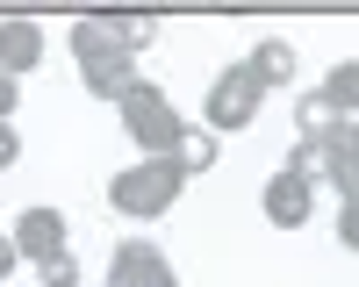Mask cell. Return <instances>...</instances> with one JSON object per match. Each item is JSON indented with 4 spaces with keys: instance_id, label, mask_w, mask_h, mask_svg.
I'll return each instance as SVG.
<instances>
[{
    "instance_id": "1",
    "label": "cell",
    "mask_w": 359,
    "mask_h": 287,
    "mask_svg": "<svg viewBox=\"0 0 359 287\" xmlns=\"http://www.w3.org/2000/svg\"><path fill=\"white\" fill-rule=\"evenodd\" d=\"M137 43H151V15H79L72 22V57H79L86 94L123 108L144 86L137 79Z\"/></svg>"
},
{
    "instance_id": "2",
    "label": "cell",
    "mask_w": 359,
    "mask_h": 287,
    "mask_svg": "<svg viewBox=\"0 0 359 287\" xmlns=\"http://www.w3.org/2000/svg\"><path fill=\"white\" fill-rule=\"evenodd\" d=\"M180 187H187V158H137V165H123L108 180V201L123 216H137V223H151V216H165L172 201H180Z\"/></svg>"
},
{
    "instance_id": "3",
    "label": "cell",
    "mask_w": 359,
    "mask_h": 287,
    "mask_svg": "<svg viewBox=\"0 0 359 287\" xmlns=\"http://www.w3.org/2000/svg\"><path fill=\"white\" fill-rule=\"evenodd\" d=\"M123 130H130V144H144V158H172L180 144L194 136L187 122H180V108L165 101V86H151V79L123 101Z\"/></svg>"
},
{
    "instance_id": "4",
    "label": "cell",
    "mask_w": 359,
    "mask_h": 287,
    "mask_svg": "<svg viewBox=\"0 0 359 287\" xmlns=\"http://www.w3.org/2000/svg\"><path fill=\"white\" fill-rule=\"evenodd\" d=\"M259 108H266V86L252 79V65H230V72H216V86H208L201 122L216 130V136H223V130H252Z\"/></svg>"
},
{
    "instance_id": "5",
    "label": "cell",
    "mask_w": 359,
    "mask_h": 287,
    "mask_svg": "<svg viewBox=\"0 0 359 287\" xmlns=\"http://www.w3.org/2000/svg\"><path fill=\"white\" fill-rule=\"evenodd\" d=\"M108 287H180V273L165 266V251L151 237H123L108 258Z\"/></svg>"
},
{
    "instance_id": "6",
    "label": "cell",
    "mask_w": 359,
    "mask_h": 287,
    "mask_svg": "<svg viewBox=\"0 0 359 287\" xmlns=\"http://www.w3.org/2000/svg\"><path fill=\"white\" fill-rule=\"evenodd\" d=\"M259 209H266V223L273 230H302L309 216H316V180L309 172H273V180H266V194H259Z\"/></svg>"
},
{
    "instance_id": "7",
    "label": "cell",
    "mask_w": 359,
    "mask_h": 287,
    "mask_svg": "<svg viewBox=\"0 0 359 287\" xmlns=\"http://www.w3.org/2000/svg\"><path fill=\"white\" fill-rule=\"evenodd\" d=\"M8 237H15V251L29 258V266H43V258L65 251V216H57V209H22Z\"/></svg>"
},
{
    "instance_id": "8",
    "label": "cell",
    "mask_w": 359,
    "mask_h": 287,
    "mask_svg": "<svg viewBox=\"0 0 359 287\" xmlns=\"http://www.w3.org/2000/svg\"><path fill=\"white\" fill-rule=\"evenodd\" d=\"M316 151H323V180L345 187L359 172V115H331V122L316 130Z\"/></svg>"
},
{
    "instance_id": "9",
    "label": "cell",
    "mask_w": 359,
    "mask_h": 287,
    "mask_svg": "<svg viewBox=\"0 0 359 287\" xmlns=\"http://www.w3.org/2000/svg\"><path fill=\"white\" fill-rule=\"evenodd\" d=\"M43 65V29L36 22H22V15H8V22H0V72H36Z\"/></svg>"
},
{
    "instance_id": "10",
    "label": "cell",
    "mask_w": 359,
    "mask_h": 287,
    "mask_svg": "<svg viewBox=\"0 0 359 287\" xmlns=\"http://www.w3.org/2000/svg\"><path fill=\"white\" fill-rule=\"evenodd\" d=\"M245 65H252L259 86H287V79H294V43H287V36H259V50L245 57Z\"/></svg>"
},
{
    "instance_id": "11",
    "label": "cell",
    "mask_w": 359,
    "mask_h": 287,
    "mask_svg": "<svg viewBox=\"0 0 359 287\" xmlns=\"http://www.w3.org/2000/svg\"><path fill=\"white\" fill-rule=\"evenodd\" d=\"M316 101L331 108V115H359V57H345V65H331V72H323Z\"/></svg>"
},
{
    "instance_id": "12",
    "label": "cell",
    "mask_w": 359,
    "mask_h": 287,
    "mask_svg": "<svg viewBox=\"0 0 359 287\" xmlns=\"http://www.w3.org/2000/svg\"><path fill=\"white\" fill-rule=\"evenodd\" d=\"M338 194H345V201H338V244H345V251H359V172H352Z\"/></svg>"
},
{
    "instance_id": "13",
    "label": "cell",
    "mask_w": 359,
    "mask_h": 287,
    "mask_svg": "<svg viewBox=\"0 0 359 287\" xmlns=\"http://www.w3.org/2000/svg\"><path fill=\"white\" fill-rule=\"evenodd\" d=\"M36 273H43V287H86V280H79V258H72V251H57V258H43Z\"/></svg>"
},
{
    "instance_id": "14",
    "label": "cell",
    "mask_w": 359,
    "mask_h": 287,
    "mask_svg": "<svg viewBox=\"0 0 359 287\" xmlns=\"http://www.w3.org/2000/svg\"><path fill=\"white\" fill-rule=\"evenodd\" d=\"M180 158H187V172H208V165H216V130L187 136V144H180Z\"/></svg>"
},
{
    "instance_id": "15",
    "label": "cell",
    "mask_w": 359,
    "mask_h": 287,
    "mask_svg": "<svg viewBox=\"0 0 359 287\" xmlns=\"http://www.w3.org/2000/svg\"><path fill=\"white\" fill-rule=\"evenodd\" d=\"M15 158H22V136H15V122H0V172H8Z\"/></svg>"
},
{
    "instance_id": "16",
    "label": "cell",
    "mask_w": 359,
    "mask_h": 287,
    "mask_svg": "<svg viewBox=\"0 0 359 287\" xmlns=\"http://www.w3.org/2000/svg\"><path fill=\"white\" fill-rule=\"evenodd\" d=\"M15 101H22V86H15V72H0V122L15 115Z\"/></svg>"
},
{
    "instance_id": "17",
    "label": "cell",
    "mask_w": 359,
    "mask_h": 287,
    "mask_svg": "<svg viewBox=\"0 0 359 287\" xmlns=\"http://www.w3.org/2000/svg\"><path fill=\"white\" fill-rule=\"evenodd\" d=\"M15 258H22V251H15V237H8V230H0V280L15 273Z\"/></svg>"
}]
</instances>
